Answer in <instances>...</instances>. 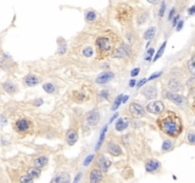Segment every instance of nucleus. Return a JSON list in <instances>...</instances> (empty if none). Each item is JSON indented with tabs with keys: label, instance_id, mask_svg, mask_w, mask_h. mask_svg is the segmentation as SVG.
Here are the masks:
<instances>
[{
	"label": "nucleus",
	"instance_id": "nucleus-1",
	"mask_svg": "<svg viewBox=\"0 0 195 183\" xmlns=\"http://www.w3.org/2000/svg\"><path fill=\"white\" fill-rule=\"evenodd\" d=\"M157 123L162 132L172 137H177L182 133L181 118L173 112L168 111L165 113L163 116L159 117Z\"/></svg>",
	"mask_w": 195,
	"mask_h": 183
},
{
	"label": "nucleus",
	"instance_id": "nucleus-2",
	"mask_svg": "<svg viewBox=\"0 0 195 183\" xmlns=\"http://www.w3.org/2000/svg\"><path fill=\"white\" fill-rule=\"evenodd\" d=\"M131 9L127 5L119 6L117 8V18L120 22H125L131 18Z\"/></svg>",
	"mask_w": 195,
	"mask_h": 183
},
{
	"label": "nucleus",
	"instance_id": "nucleus-3",
	"mask_svg": "<svg viewBox=\"0 0 195 183\" xmlns=\"http://www.w3.org/2000/svg\"><path fill=\"white\" fill-rule=\"evenodd\" d=\"M147 111L150 114H159L164 111V104L162 101L159 100H155V101H151L147 105L146 107Z\"/></svg>",
	"mask_w": 195,
	"mask_h": 183
},
{
	"label": "nucleus",
	"instance_id": "nucleus-4",
	"mask_svg": "<svg viewBox=\"0 0 195 183\" xmlns=\"http://www.w3.org/2000/svg\"><path fill=\"white\" fill-rule=\"evenodd\" d=\"M87 123L91 126H94V125L98 124L100 121V114L97 110H92L91 112H89L87 114Z\"/></svg>",
	"mask_w": 195,
	"mask_h": 183
},
{
	"label": "nucleus",
	"instance_id": "nucleus-5",
	"mask_svg": "<svg viewBox=\"0 0 195 183\" xmlns=\"http://www.w3.org/2000/svg\"><path fill=\"white\" fill-rule=\"evenodd\" d=\"M129 112H131V116L133 117H136V118L142 117L144 116V114H145V110H144V108L137 103H131V105H129Z\"/></svg>",
	"mask_w": 195,
	"mask_h": 183
},
{
	"label": "nucleus",
	"instance_id": "nucleus-6",
	"mask_svg": "<svg viewBox=\"0 0 195 183\" xmlns=\"http://www.w3.org/2000/svg\"><path fill=\"white\" fill-rule=\"evenodd\" d=\"M96 45H97V47H98V49L100 50V51L103 52V53L110 51V48H111L110 41L108 37H99L96 40Z\"/></svg>",
	"mask_w": 195,
	"mask_h": 183
},
{
	"label": "nucleus",
	"instance_id": "nucleus-7",
	"mask_svg": "<svg viewBox=\"0 0 195 183\" xmlns=\"http://www.w3.org/2000/svg\"><path fill=\"white\" fill-rule=\"evenodd\" d=\"M114 77V74L111 72H104V73L100 74L98 76L96 77L95 82L97 84H106L108 82H110Z\"/></svg>",
	"mask_w": 195,
	"mask_h": 183
},
{
	"label": "nucleus",
	"instance_id": "nucleus-8",
	"mask_svg": "<svg viewBox=\"0 0 195 183\" xmlns=\"http://www.w3.org/2000/svg\"><path fill=\"white\" fill-rule=\"evenodd\" d=\"M30 128L31 122L28 119H25V118L17 120L15 123V130L19 133H26L28 132V130H30Z\"/></svg>",
	"mask_w": 195,
	"mask_h": 183
},
{
	"label": "nucleus",
	"instance_id": "nucleus-9",
	"mask_svg": "<svg viewBox=\"0 0 195 183\" xmlns=\"http://www.w3.org/2000/svg\"><path fill=\"white\" fill-rule=\"evenodd\" d=\"M97 164H98V166L101 169V171L107 172L108 170H109V168L110 167L111 161L105 156H100L98 158H97Z\"/></svg>",
	"mask_w": 195,
	"mask_h": 183
},
{
	"label": "nucleus",
	"instance_id": "nucleus-10",
	"mask_svg": "<svg viewBox=\"0 0 195 183\" xmlns=\"http://www.w3.org/2000/svg\"><path fill=\"white\" fill-rule=\"evenodd\" d=\"M142 94L147 99H155L157 97V89L155 86H147L142 91Z\"/></svg>",
	"mask_w": 195,
	"mask_h": 183
},
{
	"label": "nucleus",
	"instance_id": "nucleus-11",
	"mask_svg": "<svg viewBox=\"0 0 195 183\" xmlns=\"http://www.w3.org/2000/svg\"><path fill=\"white\" fill-rule=\"evenodd\" d=\"M166 96H167L168 99H169L172 102H174L175 104H177V105H182V104L185 102V98H184L182 95H180L178 94H175V93L168 92Z\"/></svg>",
	"mask_w": 195,
	"mask_h": 183
},
{
	"label": "nucleus",
	"instance_id": "nucleus-12",
	"mask_svg": "<svg viewBox=\"0 0 195 183\" xmlns=\"http://www.w3.org/2000/svg\"><path fill=\"white\" fill-rule=\"evenodd\" d=\"M129 49L126 48L125 46H122V47L116 49L113 52V57H116V58H123V57H126L127 55H129Z\"/></svg>",
	"mask_w": 195,
	"mask_h": 183
},
{
	"label": "nucleus",
	"instance_id": "nucleus-13",
	"mask_svg": "<svg viewBox=\"0 0 195 183\" xmlns=\"http://www.w3.org/2000/svg\"><path fill=\"white\" fill-rule=\"evenodd\" d=\"M70 181H71L70 175H68V174L65 173V172L59 173L52 179V182H55V183H63V182H70Z\"/></svg>",
	"mask_w": 195,
	"mask_h": 183
},
{
	"label": "nucleus",
	"instance_id": "nucleus-14",
	"mask_svg": "<svg viewBox=\"0 0 195 183\" xmlns=\"http://www.w3.org/2000/svg\"><path fill=\"white\" fill-rule=\"evenodd\" d=\"M159 166H160V163L159 161L155 159H151L150 161H147L146 164V170L147 172H150V173H153L156 170L159 169Z\"/></svg>",
	"mask_w": 195,
	"mask_h": 183
},
{
	"label": "nucleus",
	"instance_id": "nucleus-15",
	"mask_svg": "<svg viewBox=\"0 0 195 183\" xmlns=\"http://www.w3.org/2000/svg\"><path fill=\"white\" fill-rule=\"evenodd\" d=\"M108 152L114 156H118L122 154V150L120 147L117 144H115V143H110V144L108 145Z\"/></svg>",
	"mask_w": 195,
	"mask_h": 183
},
{
	"label": "nucleus",
	"instance_id": "nucleus-16",
	"mask_svg": "<svg viewBox=\"0 0 195 183\" xmlns=\"http://www.w3.org/2000/svg\"><path fill=\"white\" fill-rule=\"evenodd\" d=\"M168 88L171 89V91H172V92H179V91H182L183 90L181 83H180L177 79H175V78H172V79L169 80Z\"/></svg>",
	"mask_w": 195,
	"mask_h": 183
},
{
	"label": "nucleus",
	"instance_id": "nucleus-17",
	"mask_svg": "<svg viewBox=\"0 0 195 183\" xmlns=\"http://www.w3.org/2000/svg\"><path fill=\"white\" fill-rule=\"evenodd\" d=\"M66 139L68 145L73 146V144H75V142L77 141L78 139V135L75 131H68V134L66 135Z\"/></svg>",
	"mask_w": 195,
	"mask_h": 183
},
{
	"label": "nucleus",
	"instance_id": "nucleus-18",
	"mask_svg": "<svg viewBox=\"0 0 195 183\" xmlns=\"http://www.w3.org/2000/svg\"><path fill=\"white\" fill-rule=\"evenodd\" d=\"M103 178V175H102V172L100 170H92V173H91V182L92 183H97V182H100L102 180Z\"/></svg>",
	"mask_w": 195,
	"mask_h": 183
},
{
	"label": "nucleus",
	"instance_id": "nucleus-19",
	"mask_svg": "<svg viewBox=\"0 0 195 183\" xmlns=\"http://www.w3.org/2000/svg\"><path fill=\"white\" fill-rule=\"evenodd\" d=\"M129 126V122L128 120H126L125 118H119L116 122V125H115V129L118 132L124 131L126 128Z\"/></svg>",
	"mask_w": 195,
	"mask_h": 183
},
{
	"label": "nucleus",
	"instance_id": "nucleus-20",
	"mask_svg": "<svg viewBox=\"0 0 195 183\" xmlns=\"http://www.w3.org/2000/svg\"><path fill=\"white\" fill-rule=\"evenodd\" d=\"M47 164H48V157H46V156H39L37 158L34 159V165H35V167L38 168V169L45 167Z\"/></svg>",
	"mask_w": 195,
	"mask_h": 183
},
{
	"label": "nucleus",
	"instance_id": "nucleus-21",
	"mask_svg": "<svg viewBox=\"0 0 195 183\" xmlns=\"http://www.w3.org/2000/svg\"><path fill=\"white\" fill-rule=\"evenodd\" d=\"M38 78L36 76H34V75H28V76H26V78H25V83H26V85L28 86H35L38 84Z\"/></svg>",
	"mask_w": 195,
	"mask_h": 183
},
{
	"label": "nucleus",
	"instance_id": "nucleus-22",
	"mask_svg": "<svg viewBox=\"0 0 195 183\" xmlns=\"http://www.w3.org/2000/svg\"><path fill=\"white\" fill-rule=\"evenodd\" d=\"M107 130H108V126L106 125V126L103 128V130H102V132H101V134H100V137H99L98 143H97V146L95 147L96 151H98L101 148V146H102L103 142H104V139H105V135H106V133H107Z\"/></svg>",
	"mask_w": 195,
	"mask_h": 183
},
{
	"label": "nucleus",
	"instance_id": "nucleus-23",
	"mask_svg": "<svg viewBox=\"0 0 195 183\" xmlns=\"http://www.w3.org/2000/svg\"><path fill=\"white\" fill-rule=\"evenodd\" d=\"M155 32H156V29L154 27L150 28L149 30L146 31L145 34H144V38H145L146 40H150V39H152L155 35Z\"/></svg>",
	"mask_w": 195,
	"mask_h": 183
},
{
	"label": "nucleus",
	"instance_id": "nucleus-24",
	"mask_svg": "<svg viewBox=\"0 0 195 183\" xmlns=\"http://www.w3.org/2000/svg\"><path fill=\"white\" fill-rule=\"evenodd\" d=\"M40 170L38 169V168H30V169L28 170V175H30L31 177L32 178H36V177H39V175H40Z\"/></svg>",
	"mask_w": 195,
	"mask_h": 183
},
{
	"label": "nucleus",
	"instance_id": "nucleus-25",
	"mask_svg": "<svg viewBox=\"0 0 195 183\" xmlns=\"http://www.w3.org/2000/svg\"><path fill=\"white\" fill-rule=\"evenodd\" d=\"M3 87H4L5 91L10 93V94H12V93L15 92V86H14L13 83H10V82H7V83H4V85H3Z\"/></svg>",
	"mask_w": 195,
	"mask_h": 183
},
{
	"label": "nucleus",
	"instance_id": "nucleus-26",
	"mask_svg": "<svg viewBox=\"0 0 195 183\" xmlns=\"http://www.w3.org/2000/svg\"><path fill=\"white\" fill-rule=\"evenodd\" d=\"M166 45H167V41H165V42L163 43V44L161 45V47H160V49H159V51L157 52V53H156V55H155V56H154L153 61H156L158 58H160V57L162 56V55H163V53H164V51H165Z\"/></svg>",
	"mask_w": 195,
	"mask_h": 183
},
{
	"label": "nucleus",
	"instance_id": "nucleus-27",
	"mask_svg": "<svg viewBox=\"0 0 195 183\" xmlns=\"http://www.w3.org/2000/svg\"><path fill=\"white\" fill-rule=\"evenodd\" d=\"M122 97H123V95H118L116 98H115L114 103H113V108H111V110H113V111H115V110H117V109L119 108L120 104L122 103Z\"/></svg>",
	"mask_w": 195,
	"mask_h": 183
},
{
	"label": "nucleus",
	"instance_id": "nucleus-28",
	"mask_svg": "<svg viewBox=\"0 0 195 183\" xmlns=\"http://www.w3.org/2000/svg\"><path fill=\"white\" fill-rule=\"evenodd\" d=\"M43 89L45 90V92L49 93V94H52V93H53L55 91V86H53V84L52 83H46L43 85Z\"/></svg>",
	"mask_w": 195,
	"mask_h": 183
},
{
	"label": "nucleus",
	"instance_id": "nucleus-29",
	"mask_svg": "<svg viewBox=\"0 0 195 183\" xmlns=\"http://www.w3.org/2000/svg\"><path fill=\"white\" fill-rule=\"evenodd\" d=\"M96 13L93 12V11H89L86 13V19L88 21H94L96 19Z\"/></svg>",
	"mask_w": 195,
	"mask_h": 183
},
{
	"label": "nucleus",
	"instance_id": "nucleus-30",
	"mask_svg": "<svg viewBox=\"0 0 195 183\" xmlns=\"http://www.w3.org/2000/svg\"><path fill=\"white\" fill-rule=\"evenodd\" d=\"M194 59H195V57L194 56H192L191 57V59L189 61V64H187V67H189V72L191 73V74H195V67H194Z\"/></svg>",
	"mask_w": 195,
	"mask_h": 183
},
{
	"label": "nucleus",
	"instance_id": "nucleus-31",
	"mask_svg": "<svg viewBox=\"0 0 195 183\" xmlns=\"http://www.w3.org/2000/svg\"><path fill=\"white\" fill-rule=\"evenodd\" d=\"M82 53L85 57H91L93 55V50H92V47H87V48H85L84 50H83Z\"/></svg>",
	"mask_w": 195,
	"mask_h": 183
},
{
	"label": "nucleus",
	"instance_id": "nucleus-32",
	"mask_svg": "<svg viewBox=\"0 0 195 183\" xmlns=\"http://www.w3.org/2000/svg\"><path fill=\"white\" fill-rule=\"evenodd\" d=\"M172 148V142L171 140H165L163 143V146H162V150L163 151H168Z\"/></svg>",
	"mask_w": 195,
	"mask_h": 183
},
{
	"label": "nucleus",
	"instance_id": "nucleus-33",
	"mask_svg": "<svg viewBox=\"0 0 195 183\" xmlns=\"http://www.w3.org/2000/svg\"><path fill=\"white\" fill-rule=\"evenodd\" d=\"M166 7H167V5H166V2L163 1L161 3V6H160V9H159V16L160 17H163L164 14H165V12H166Z\"/></svg>",
	"mask_w": 195,
	"mask_h": 183
},
{
	"label": "nucleus",
	"instance_id": "nucleus-34",
	"mask_svg": "<svg viewBox=\"0 0 195 183\" xmlns=\"http://www.w3.org/2000/svg\"><path fill=\"white\" fill-rule=\"evenodd\" d=\"M20 181L25 182V183H31V182H34V178L31 177L30 175H24V177L20 178Z\"/></svg>",
	"mask_w": 195,
	"mask_h": 183
},
{
	"label": "nucleus",
	"instance_id": "nucleus-35",
	"mask_svg": "<svg viewBox=\"0 0 195 183\" xmlns=\"http://www.w3.org/2000/svg\"><path fill=\"white\" fill-rule=\"evenodd\" d=\"M99 97L101 99H108L109 98V92H108L107 90H103V91H101L100 94H99Z\"/></svg>",
	"mask_w": 195,
	"mask_h": 183
},
{
	"label": "nucleus",
	"instance_id": "nucleus-36",
	"mask_svg": "<svg viewBox=\"0 0 195 183\" xmlns=\"http://www.w3.org/2000/svg\"><path fill=\"white\" fill-rule=\"evenodd\" d=\"M93 157H94V156H93V155H89V156H87L85 158V160H84V163H83V164H84V166H88V165L92 161Z\"/></svg>",
	"mask_w": 195,
	"mask_h": 183
},
{
	"label": "nucleus",
	"instance_id": "nucleus-37",
	"mask_svg": "<svg viewBox=\"0 0 195 183\" xmlns=\"http://www.w3.org/2000/svg\"><path fill=\"white\" fill-rule=\"evenodd\" d=\"M187 141H189L191 145L194 144V142H195V135L193 134V133H190V134L187 135Z\"/></svg>",
	"mask_w": 195,
	"mask_h": 183
},
{
	"label": "nucleus",
	"instance_id": "nucleus-38",
	"mask_svg": "<svg viewBox=\"0 0 195 183\" xmlns=\"http://www.w3.org/2000/svg\"><path fill=\"white\" fill-rule=\"evenodd\" d=\"M154 55V49H150L149 51H147V56H146V60L147 61H150L151 57H152V55Z\"/></svg>",
	"mask_w": 195,
	"mask_h": 183
},
{
	"label": "nucleus",
	"instance_id": "nucleus-39",
	"mask_svg": "<svg viewBox=\"0 0 195 183\" xmlns=\"http://www.w3.org/2000/svg\"><path fill=\"white\" fill-rule=\"evenodd\" d=\"M162 74V72H157V73H154V74H152L150 75V76L149 77V81H150V80H153V79H155V78H157V77H159L160 75Z\"/></svg>",
	"mask_w": 195,
	"mask_h": 183
},
{
	"label": "nucleus",
	"instance_id": "nucleus-40",
	"mask_svg": "<svg viewBox=\"0 0 195 183\" xmlns=\"http://www.w3.org/2000/svg\"><path fill=\"white\" fill-rule=\"evenodd\" d=\"M177 26H176V30L177 31H181L182 28L184 26V20H179L178 22H177Z\"/></svg>",
	"mask_w": 195,
	"mask_h": 183
},
{
	"label": "nucleus",
	"instance_id": "nucleus-41",
	"mask_svg": "<svg viewBox=\"0 0 195 183\" xmlns=\"http://www.w3.org/2000/svg\"><path fill=\"white\" fill-rule=\"evenodd\" d=\"M66 51H67V45H61L59 47V49H58V53H60V55H63Z\"/></svg>",
	"mask_w": 195,
	"mask_h": 183
},
{
	"label": "nucleus",
	"instance_id": "nucleus-42",
	"mask_svg": "<svg viewBox=\"0 0 195 183\" xmlns=\"http://www.w3.org/2000/svg\"><path fill=\"white\" fill-rule=\"evenodd\" d=\"M139 72H140V69H139V68H135L134 70H132V71H131V76H132V77L137 76V75H138V74H139Z\"/></svg>",
	"mask_w": 195,
	"mask_h": 183
},
{
	"label": "nucleus",
	"instance_id": "nucleus-43",
	"mask_svg": "<svg viewBox=\"0 0 195 183\" xmlns=\"http://www.w3.org/2000/svg\"><path fill=\"white\" fill-rule=\"evenodd\" d=\"M174 13H175V9L172 8L171 10V12H169V14H168V20H171L173 18V16H174Z\"/></svg>",
	"mask_w": 195,
	"mask_h": 183
},
{
	"label": "nucleus",
	"instance_id": "nucleus-44",
	"mask_svg": "<svg viewBox=\"0 0 195 183\" xmlns=\"http://www.w3.org/2000/svg\"><path fill=\"white\" fill-rule=\"evenodd\" d=\"M180 20V15H176L174 18L172 19V26H176V24H177V22Z\"/></svg>",
	"mask_w": 195,
	"mask_h": 183
},
{
	"label": "nucleus",
	"instance_id": "nucleus-45",
	"mask_svg": "<svg viewBox=\"0 0 195 183\" xmlns=\"http://www.w3.org/2000/svg\"><path fill=\"white\" fill-rule=\"evenodd\" d=\"M7 119L5 118L4 116H0V125H6Z\"/></svg>",
	"mask_w": 195,
	"mask_h": 183
},
{
	"label": "nucleus",
	"instance_id": "nucleus-46",
	"mask_svg": "<svg viewBox=\"0 0 195 183\" xmlns=\"http://www.w3.org/2000/svg\"><path fill=\"white\" fill-rule=\"evenodd\" d=\"M194 12H195V7L194 6H191L190 8L187 10V13H189V15H193L194 14Z\"/></svg>",
	"mask_w": 195,
	"mask_h": 183
},
{
	"label": "nucleus",
	"instance_id": "nucleus-47",
	"mask_svg": "<svg viewBox=\"0 0 195 183\" xmlns=\"http://www.w3.org/2000/svg\"><path fill=\"white\" fill-rule=\"evenodd\" d=\"M146 81H147V79H146V78H143V79L141 80V81L139 82V83H138V85H137V88H140L141 86L145 84V83H146Z\"/></svg>",
	"mask_w": 195,
	"mask_h": 183
},
{
	"label": "nucleus",
	"instance_id": "nucleus-48",
	"mask_svg": "<svg viewBox=\"0 0 195 183\" xmlns=\"http://www.w3.org/2000/svg\"><path fill=\"white\" fill-rule=\"evenodd\" d=\"M118 117V114L117 113H115L113 116V117H110V123H111V122H113V120L114 119H116V118Z\"/></svg>",
	"mask_w": 195,
	"mask_h": 183
},
{
	"label": "nucleus",
	"instance_id": "nucleus-49",
	"mask_svg": "<svg viewBox=\"0 0 195 183\" xmlns=\"http://www.w3.org/2000/svg\"><path fill=\"white\" fill-rule=\"evenodd\" d=\"M135 85H136V81H135V79H132V80L129 81V87H131V88L134 87Z\"/></svg>",
	"mask_w": 195,
	"mask_h": 183
},
{
	"label": "nucleus",
	"instance_id": "nucleus-50",
	"mask_svg": "<svg viewBox=\"0 0 195 183\" xmlns=\"http://www.w3.org/2000/svg\"><path fill=\"white\" fill-rule=\"evenodd\" d=\"M80 177H82V173H78L77 174V177H75V179H74V182H78L79 179H80Z\"/></svg>",
	"mask_w": 195,
	"mask_h": 183
},
{
	"label": "nucleus",
	"instance_id": "nucleus-51",
	"mask_svg": "<svg viewBox=\"0 0 195 183\" xmlns=\"http://www.w3.org/2000/svg\"><path fill=\"white\" fill-rule=\"evenodd\" d=\"M34 104H35V106H37V107H39V106H40V105H41V104H43V100H42V99H38V100H37V101H36V102H35Z\"/></svg>",
	"mask_w": 195,
	"mask_h": 183
},
{
	"label": "nucleus",
	"instance_id": "nucleus-52",
	"mask_svg": "<svg viewBox=\"0 0 195 183\" xmlns=\"http://www.w3.org/2000/svg\"><path fill=\"white\" fill-rule=\"evenodd\" d=\"M128 99H129V95H125V96H123V97H122V102H123V103H125L126 101H127Z\"/></svg>",
	"mask_w": 195,
	"mask_h": 183
},
{
	"label": "nucleus",
	"instance_id": "nucleus-53",
	"mask_svg": "<svg viewBox=\"0 0 195 183\" xmlns=\"http://www.w3.org/2000/svg\"><path fill=\"white\" fill-rule=\"evenodd\" d=\"M147 2H150V3H151V4H154V3H156L158 0H147Z\"/></svg>",
	"mask_w": 195,
	"mask_h": 183
}]
</instances>
